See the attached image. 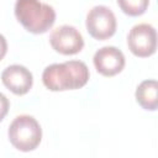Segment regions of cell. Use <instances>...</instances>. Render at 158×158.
I'll use <instances>...</instances> for the list:
<instances>
[{
    "label": "cell",
    "mask_w": 158,
    "mask_h": 158,
    "mask_svg": "<svg viewBox=\"0 0 158 158\" xmlns=\"http://www.w3.org/2000/svg\"><path fill=\"white\" fill-rule=\"evenodd\" d=\"M89 77V68L84 62L67 60L46 67L42 73V81L48 90L64 91L83 88Z\"/></svg>",
    "instance_id": "1"
},
{
    "label": "cell",
    "mask_w": 158,
    "mask_h": 158,
    "mask_svg": "<svg viewBox=\"0 0 158 158\" xmlns=\"http://www.w3.org/2000/svg\"><path fill=\"white\" fill-rule=\"evenodd\" d=\"M15 16L25 30L35 35L47 32L56 21L54 9L40 0H16Z\"/></svg>",
    "instance_id": "2"
},
{
    "label": "cell",
    "mask_w": 158,
    "mask_h": 158,
    "mask_svg": "<svg viewBox=\"0 0 158 158\" xmlns=\"http://www.w3.org/2000/svg\"><path fill=\"white\" fill-rule=\"evenodd\" d=\"M11 144L22 152H30L38 147L42 139V128L38 121L30 115H20L14 118L7 130Z\"/></svg>",
    "instance_id": "3"
},
{
    "label": "cell",
    "mask_w": 158,
    "mask_h": 158,
    "mask_svg": "<svg viewBox=\"0 0 158 158\" xmlns=\"http://www.w3.org/2000/svg\"><path fill=\"white\" fill-rule=\"evenodd\" d=\"M85 26L93 38L104 41L115 35L117 22L111 9L104 5H96L89 10L85 19Z\"/></svg>",
    "instance_id": "4"
},
{
    "label": "cell",
    "mask_w": 158,
    "mask_h": 158,
    "mask_svg": "<svg viewBox=\"0 0 158 158\" xmlns=\"http://www.w3.org/2000/svg\"><path fill=\"white\" fill-rule=\"evenodd\" d=\"M127 46L136 57L146 58L154 54L157 49V33L154 27L149 23L135 25L127 35Z\"/></svg>",
    "instance_id": "5"
},
{
    "label": "cell",
    "mask_w": 158,
    "mask_h": 158,
    "mask_svg": "<svg viewBox=\"0 0 158 158\" xmlns=\"http://www.w3.org/2000/svg\"><path fill=\"white\" fill-rule=\"evenodd\" d=\"M49 43L56 52L64 56H72L83 49L84 38L74 26L63 25L51 32Z\"/></svg>",
    "instance_id": "6"
},
{
    "label": "cell",
    "mask_w": 158,
    "mask_h": 158,
    "mask_svg": "<svg viewBox=\"0 0 158 158\" xmlns=\"http://www.w3.org/2000/svg\"><path fill=\"white\" fill-rule=\"evenodd\" d=\"M93 62L98 73L104 77H114L123 69L125 56L118 48L105 46L95 52Z\"/></svg>",
    "instance_id": "7"
},
{
    "label": "cell",
    "mask_w": 158,
    "mask_h": 158,
    "mask_svg": "<svg viewBox=\"0 0 158 158\" xmlns=\"http://www.w3.org/2000/svg\"><path fill=\"white\" fill-rule=\"evenodd\" d=\"M1 81L14 94L25 95L32 88L33 77L26 67L20 64H12L2 70Z\"/></svg>",
    "instance_id": "8"
},
{
    "label": "cell",
    "mask_w": 158,
    "mask_h": 158,
    "mask_svg": "<svg viewBox=\"0 0 158 158\" xmlns=\"http://www.w3.org/2000/svg\"><path fill=\"white\" fill-rule=\"evenodd\" d=\"M136 101L138 105L149 111H154L158 107V83L154 79L143 80L136 89Z\"/></svg>",
    "instance_id": "9"
},
{
    "label": "cell",
    "mask_w": 158,
    "mask_h": 158,
    "mask_svg": "<svg viewBox=\"0 0 158 158\" xmlns=\"http://www.w3.org/2000/svg\"><path fill=\"white\" fill-rule=\"evenodd\" d=\"M149 0H117V5L128 16H139L146 12Z\"/></svg>",
    "instance_id": "10"
},
{
    "label": "cell",
    "mask_w": 158,
    "mask_h": 158,
    "mask_svg": "<svg viewBox=\"0 0 158 158\" xmlns=\"http://www.w3.org/2000/svg\"><path fill=\"white\" fill-rule=\"evenodd\" d=\"M9 107H10V102H9L7 98L2 93H0V121H2L4 117L6 116Z\"/></svg>",
    "instance_id": "11"
},
{
    "label": "cell",
    "mask_w": 158,
    "mask_h": 158,
    "mask_svg": "<svg viewBox=\"0 0 158 158\" xmlns=\"http://www.w3.org/2000/svg\"><path fill=\"white\" fill-rule=\"evenodd\" d=\"M6 52H7V42H6L5 37L2 35H0V60L5 57Z\"/></svg>",
    "instance_id": "12"
}]
</instances>
